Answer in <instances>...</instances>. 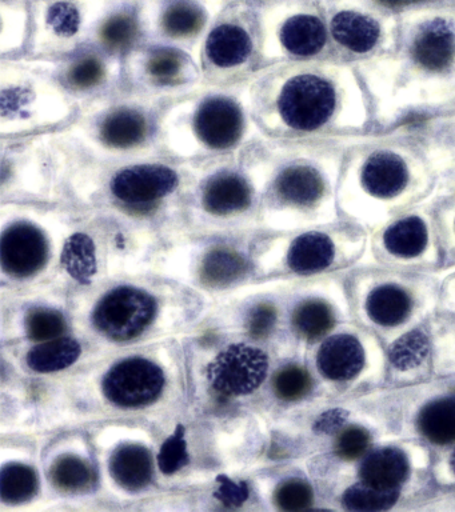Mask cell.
Segmentation results:
<instances>
[{
    "mask_svg": "<svg viewBox=\"0 0 455 512\" xmlns=\"http://www.w3.org/2000/svg\"><path fill=\"white\" fill-rule=\"evenodd\" d=\"M78 111L50 59L0 58V139L62 130Z\"/></svg>",
    "mask_w": 455,
    "mask_h": 512,
    "instance_id": "obj_8",
    "label": "cell"
},
{
    "mask_svg": "<svg viewBox=\"0 0 455 512\" xmlns=\"http://www.w3.org/2000/svg\"><path fill=\"white\" fill-rule=\"evenodd\" d=\"M219 12L206 0H139L145 42L183 48L197 60L202 40Z\"/></svg>",
    "mask_w": 455,
    "mask_h": 512,
    "instance_id": "obj_16",
    "label": "cell"
},
{
    "mask_svg": "<svg viewBox=\"0 0 455 512\" xmlns=\"http://www.w3.org/2000/svg\"><path fill=\"white\" fill-rule=\"evenodd\" d=\"M249 83L231 87L202 83L167 103L161 119L163 152L195 162L234 154L265 139L251 115Z\"/></svg>",
    "mask_w": 455,
    "mask_h": 512,
    "instance_id": "obj_5",
    "label": "cell"
},
{
    "mask_svg": "<svg viewBox=\"0 0 455 512\" xmlns=\"http://www.w3.org/2000/svg\"><path fill=\"white\" fill-rule=\"evenodd\" d=\"M142 43H145V36L139 16V0H115L89 40L90 46L121 58Z\"/></svg>",
    "mask_w": 455,
    "mask_h": 512,
    "instance_id": "obj_25",
    "label": "cell"
},
{
    "mask_svg": "<svg viewBox=\"0 0 455 512\" xmlns=\"http://www.w3.org/2000/svg\"><path fill=\"white\" fill-rule=\"evenodd\" d=\"M437 192L438 186L414 208L386 224L378 236V246L387 256L399 260L425 258L433 244L429 207L437 198Z\"/></svg>",
    "mask_w": 455,
    "mask_h": 512,
    "instance_id": "obj_23",
    "label": "cell"
},
{
    "mask_svg": "<svg viewBox=\"0 0 455 512\" xmlns=\"http://www.w3.org/2000/svg\"><path fill=\"white\" fill-rule=\"evenodd\" d=\"M261 206L275 216L330 219L338 207L342 140L261 139L245 148Z\"/></svg>",
    "mask_w": 455,
    "mask_h": 512,
    "instance_id": "obj_4",
    "label": "cell"
},
{
    "mask_svg": "<svg viewBox=\"0 0 455 512\" xmlns=\"http://www.w3.org/2000/svg\"><path fill=\"white\" fill-rule=\"evenodd\" d=\"M369 444V432L361 427H350L339 435L337 452L343 459L354 460L365 454Z\"/></svg>",
    "mask_w": 455,
    "mask_h": 512,
    "instance_id": "obj_44",
    "label": "cell"
},
{
    "mask_svg": "<svg viewBox=\"0 0 455 512\" xmlns=\"http://www.w3.org/2000/svg\"><path fill=\"white\" fill-rule=\"evenodd\" d=\"M269 370V359L259 348L235 344L210 363L207 376L214 390L225 395L251 394L261 386Z\"/></svg>",
    "mask_w": 455,
    "mask_h": 512,
    "instance_id": "obj_22",
    "label": "cell"
},
{
    "mask_svg": "<svg viewBox=\"0 0 455 512\" xmlns=\"http://www.w3.org/2000/svg\"><path fill=\"white\" fill-rule=\"evenodd\" d=\"M427 352H429V340L426 335L421 331H414L402 336L391 347L390 360L399 370H410L426 359Z\"/></svg>",
    "mask_w": 455,
    "mask_h": 512,
    "instance_id": "obj_39",
    "label": "cell"
},
{
    "mask_svg": "<svg viewBox=\"0 0 455 512\" xmlns=\"http://www.w3.org/2000/svg\"><path fill=\"white\" fill-rule=\"evenodd\" d=\"M82 354L81 344L75 339L62 338L31 348L27 364L33 371L55 372L73 366Z\"/></svg>",
    "mask_w": 455,
    "mask_h": 512,
    "instance_id": "obj_33",
    "label": "cell"
},
{
    "mask_svg": "<svg viewBox=\"0 0 455 512\" xmlns=\"http://www.w3.org/2000/svg\"><path fill=\"white\" fill-rule=\"evenodd\" d=\"M115 0H29L31 32L25 55L57 59L89 44Z\"/></svg>",
    "mask_w": 455,
    "mask_h": 512,
    "instance_id": "obj_14",
    "label": "cell"
},
{
    "mask_svg": "<svg viewBox=\"0 0 455 512\" xmlns=\"http://www.w3.org/2000/svg\"><path fill=\"white\" fill-rule=\"evenodd\" d=\"M249 270L250 263L245 252L234 244H210L199 258V278L209 287L230 286L245 278Z\"/></svg>",
    "mask_w": 455,
    "mask_h": 512,
    "instance_id": "obj_26",
    "label": "cell"
},
{
    "mask_svg": "<svg viewBox=\"0 0 455 512\" xmlns=\"http://www.w3.org/2000/svg\"><path fill=\"white\" fill-rule=\"evenodd\" d=\"M398 498V490H378L362 482L345 492L343 506L351 511H383L393 507Z\"/></svg>",
    "mask_w": 455,
    "mask_h": 512,
    "instance_id": "obj_38",
    "label": "cell"
},
{
    "mask_svg": "<svg viewBox=\"0 0 455 512\" xmlns=\"http://www.w3.org/2000/svg\"><path fill=\"white\" fill-rule=\"evenodd\" d=\"M202 83L198 60L183 48L145 42L123 56V86L142 94L173 100Z\"/></svg>",
    "mask_w": 455,
    "mask_h": 512,
    "instance_id": "obj_15",
    "label": "cell"
},
{
    "mask_svg": "<svg viewBox=\"0 0 455 512\" xmlns=\"http://www.w3.org/2000/svg\"><path fill=\"white\" fill-rule=\"evenodd\" d=\"M342 420L343 416L339 414L338 411H335L333 414L323 416L321 422H319V426H321L325 431H330L331 428L337 427L338 424H341Z\"/></svg>",
    "mask_w": 455,
    "mask_h": 512,
    "instance_id": "obj_48",
    "label": "cell"
},
{
    "mask_svg": "<svg viewBox=\"0 0 455 512\" xmlns=\"http://www.w3.org/2000/svg\"><path fill=\"white\" fill-rule=\"evenodd\" d=\"M382 10L401 15L421 8L455 7V0H373Z\"/></svg>",
    "mask_w": 455,
    "mask_h": 512,
    "instance_id": "obj_46",
    "label": "cell"
},
{
    "mask_svg": "<svg viewBox=\"0 0 455 512\" xmlns=\"http://www.w3.org/2000/svg\"><path fill=\"white\" fill-rule=\"evenodd\" d=\"M74 148L69 180V195L74 198L110 204L123 214L141 218L186 200L189 168L183 160L166 154L98 160L83 154L75 144Z\"/></svg>",
    "mask_w": 455,
    "mask_h": 512,
    "instance_id": "obj_6",
    "label": "cell"
},
{
    "mask_svg": "<svg viewBox=\"0 0 455 512\" xmlns=\"http://www.w3.org/2000/svg\"><path fill=\"white\" fill-rule=\"evenodd\" d=\"M293 323L299 334L306 339L315 340L333 327L334 314L326 303L310 300L295 310Z\"/></svg>",
    "mask_w": 455,
    "mask_h": 512,
    "instance_id": "obj_36",
    "label": "cell"
},
{
    "mask_svg": "<svg viewBox=\"0 0 455 512\" xmlns=\"http://www.w3.org/2000/svg\"><path fill=\"white\" fill-rule=\"evenodd\" d=\"M218 480L221 487L215 496L223 503L229 504V506H241L249 498V488L245 482L234 483L233 480L223 475L219 476Z\"/></svg>",
    "mask_w": 455,
    "mask_h": 512,
    "instance_id": "obj_47",
    "label": "cell"
},
{
    "mask_svg": "<svg viewBox=\"0 0 455 512\" xmlns=\"http://www.w3.org/2000/svg\"><path fill=\"white\" fill-rule=\"evenodd\" d=\"M277 320V311L270 304H259L255 307L247 320V330L255 339L266 338L273 330Z\"/></svg>",
    "mask_w": 455,
    "mask_h": 512,
    "instance_id": "obj_45",
    "label": "cell"
},
{
    "mask_svg": "<svg viewBox=\"0 0 455 512\" xmlns=\"http://www.w3.org/2000/svg\"><path fill=\"white\" fill-rule=\"evenodd\" d=\"M51 239L46 228L29 216L7 220L0 236V263L14 278H30L47 266L51 258Z\"/></svg>",
    "mask_w": 455,
    "mask_h": 512,
    "instance_id": "obj_18",
    "label": "cell"
},
{
    "mask_svg": "<svg viewBox=\"0 0 455 512\" xmlns=\"http://www.w3.org/2000/svg\"><path fill=\"white\" fill-rule=\"evenodd\" d=\"M419 428L430 442H455V398L439 399L427 404L419 415Z\"/></svg>",
    "mask_w": 455,
    "mask_h": 512,
    "instance_id": "obj_34",
    "label": "cell"
},
{
    "mask_svg": "<svg viewBox=\"0 0 455 512\" xmlns=\"http://www.w3.org/2000/svg\"><path fill=\"white\" fill-rule=\"evenodd\" d=\"M251 115L273 140H345L373 132V111L354 64L299 60L261 68L249 83Z\"/></svg>",
    "mask_w": 455,
    "mask_h": 512,
    "instance_id": "obj_1",
    "label": "cell"
},
{
    "mask_svg": "<svg viewBox=\"0 0 455 512\" xmlns=\"http://www.w3.org/2000/svg\"><path fill=\"white\" fill-rule=\"evenodd\" d=\"M369 94L373 132L393 131L455 99V7L398 15L393 50L355 64Z\"/></svg>",
    "mask_w": 455,
    "mask_h": 512,
    "instance_id": "obj_2",
    "label": "cell"
},
{
    "mask_svg": "<svg viewBox=\"0 0 455 512\" xmlns=\"http://www.w3.org/2000/svg\"><path fill=\"white\" fill-rule=\"evenodd\" d=\"M157 303L153 296L134 287H118L95 307V328L107 338L125 342L141 335L153 322Z\"/></svg>",
    "mask_w": 455,
    "mask_h": 512,
    "instance_id": "obj_19",
    "label": "cell"
},
{
    "mask_svg": "<svg viewBox=\"0 0 455 512\" xmlns=\"http://www.w3.org/2000/svg\"><path fill=\"white\" fill-rule=\"evenodd\" d=\"M366 308L375 323L386 327L397 326L409 315L411 299L401 287L385 284L371 292Z\"/></svg>",
    "mask_w": 455,
    "mask_h": 512,
    "instance_id": "obj_32",
    "label": "cell"
},
{
    "mask_svg": "<svg viewBox=\"0 0 455 512\" xmlns=\"http://www.w3.org/2000/svg\"><path fill=\"white\" fill-rule=\"evenodd\" d=\"M261 68L299 60L334 59L318 0H255Z\"/></svg>",
    "mask_w": 455,
    "mask_h": 512,
    "instance_id": "obj_11",
    "label": "cell"
},
{
    "mask_svg": "<svg viewBox=\"0 0 455 512\" xmlns=\"http://www.w3.org/2000/svg\"><path fill=\"white\" fill-rule=\"evenodd\" d=\"M402 127L425 148L439 178L455 171V99Z\"/></svg>",
    "mask_w": 455,
    "mask_h": 512,
    "instance_id": "obj_24",
    "label": "cell"
},
{
    "mask_svg": "<svg viewBox=\"0 0 455 512\" xmlns=\"http://www.w3.org/2000/svg\"><path fill=\"white\" fill-rule=\"evenodd\" d=\"M261 43L255 0H235L226 4L199 48L202 82L209 86L231 87L250 82L261 70Z\"/></svg>",
    "mask_w": 455,
    "mask_h": 512,
    "instance_id": "obj_10",
    "label": "cell"
},
{
    "mask_svg": "<svg viewBox=\"0 0 455 512\" xmlns=\"http://www.w3.org/2000/svg\"><path fill=\"white\" fill-rule=\"evenodd\" d=\"M66 330L65 318L61 312L50 308H35L26 318V332L35 342L57 339Z\"/></svg>",
    "mask_w": 455,
    "mask_h": 512,
    "instance_id": "obj_40",
    "label": "cell"
},
{
    "mask_svg": "<svg viewBox=\"0 0 455 512\" xmlns=\"http://www.w3.org/2000/svg\"><path fill=\"white\" fill-rule=\"evenodd\" d=\"M189 464V452L185 440V427L178 426L174 434L162 444L158 466L163 474L171 475Z\"/></svg>",
    "mask_w": 455,
    "mask_h": 512,
    "instance_id": "obj_42",
    "label": "cell"
},
{
    "mask_svg": "<svg viewBox=\"0 0 455 512\" xmlns=\"http://www.w3.org/2000/svg\"><path fill=\"white\" fill-rule=\"evenodd\" d=\"M30 32L29 0H0V58L25 55Z\"/></svg>",
    "mask_w": 455,
    "mask_h": 512,
    "instance_id": "obj_28",
    "label": "cell"
},
{
    "mask_svg": "<svg viewBox=\"0 0 455 512\" xmlns=\"http://www.w3.org/2000/svg\"><path fill=\"white\" fill-rule=\"evenodd\" d=\"M338 207L362 219L387 218L433 194L438 172L403 127L342 140Z\"/></svg>",
    "mask_w": 455,
    "mask_h": 512,
    "instance_id": "obj_3",
    "label": "cell"
},
{
    "mask_svg": "<svg viewBox=\"0 0 455 512\" xmlns=\"http://www.w3.org/2000/svg\"><path fill=\"white\" fill-rule=\"evenodd\" d=\"M275 502L282 510H305L313 502V491H311L309 484L303 482V480H287L275 492Z\"/></svg>",
    "mask_w": 455,
    "mask_h": 512,
    "instance_id": "obj_43",
    "label": "cell"
},
{
    "mask_svg": "<svg viewBox=\"0 0 455 512\" xmlns=\"http://www.w3.org/2000/svg\"><path fill=\"white\" fill-rule=\"evenodd\" d=\"M365 351L351 335H335L322 344L318 352V367L331 380H350L361 372Z\"/></svg>",
    "mask_w": 455,
    "mask_h": 512,
    "instance_id": "obj_27",
    "label": "cell"
},
{
    "mask_svg": "<svg viewBox=\"0 0 455 512\" xmlns=\"http://www.w3.org/2000/svg\"><path fill=\"white\" fill-rule=\"evenodd\" d=\"M245 148L230 155L187 162L186 200L199 214L214 220H233L261 206Z\"/></svg>",
    "mask_w": 455,
    "mask_h": 512,
    "instance_id": "obj_12",
    "label": "cell"
},
{
    "mask_svg": "<svg viewBox=\"0 0 455 512\" xmlns=\"http://www.w3.org/2000/svg\"><path fill=\"white\" fill-rule=\"evenodd\" d=\"M169 102L122 86L82 104L62 130L83 154L98 160L165 154L161 119Z\"/></svg>",
    "mask_w": 455,
    "mask_h": 512,
    "instance_id": "obj_7",
    "label": "cell"
},
{
    "mask_svg": "<svg viewBox=\"0 0 455 512\" xmlns=\"http://www.w3.org/2000/svg\"><path fill=\"white\" fill-rule=\"evenodd\" d=\"M358 243L359 232L354 227L302 231L286 243L285 263L297 274H313L333 266L346 250L354 251Z\"/></svg>",
    "mask_w": 455,
    "mask_h": 512,
    "instance_id": "obj_20",
    "label": "cell"
},
{
    "mask_svg": "<svg viewBox=\"0 0 455 512\" xmlns=\"http://www.w3.org/2000/svg\"><path fill=\"white\" fill-rule=\"evenodd\" d=\"M51 480L58 490L78 492L86 490L93 480L90 467L73 455L61 456L51 467Z\"/></svg>",
    "mask_w": 455,
    "mask_h": 512,
    "instance_id": "obj_37",
    "label": "cell"
},
{
    "mask_svg": "<svg viewBox=\"0 0 455 512\" xmlns=\"http://www.w3.org/2000/svg\"><path fill=\"white\" fill-rule=\"evenodd\" d=\"M206 2H209L211 6L217 8L218 11H221L226 4L235 2V0H206Z\"/></svg>",
    "mask_w": 455,
    "mask_h": 512,
    "instance_id": "obj_49",
    "label": "cell"
},
{
    "mask_svg": "<svg viewBox=\"0 0 455 512\" xmlns=\"http://www.w3.org/2000/svg\"><path fill=\"white\" fill-rule=\"evenodd\" d=\"M165 387L161 368L142 358H130L115 364L105 379L103 392L115 406L122 408L145 407L154 403Z\"/></svg>",
    "mask_w": 455,
    "mask_h": 512,
    "instance_id": "obj_21",
    "label": "cell"
},
{
    "mask_svg": "<svg viewBox=\"0 0 455 512\" xmlns=\"http://www.w3.org/2000/svg\"><path fill=\"white\" fill-rule=\"evenodd\" d=\"M74 151L63 130L0 139L2 199L70 196Z\"/></svg>",
    "mask_w": 455,
    "mask_h": 512,
    "instance_id": "obj_9",
    "label": "cell"
},
{
    "mask_svg": "<svg viewBox=\"0 0 455 512\" xmlns=\"http://www.w3.org/2000/svg\"><path fill=\"white\" fill-rule=\"evenodd\" d=\"M450 466H451V468H453V471L455 474V450H454L453 454H451Z\"/></svg>",
    "mask_w": 455,
    "mask_h": 512,
    "instance_id": "obj_50",
    "label": "cell"
},
{
    "mask_svg": "<svg viewBox=\"0 0 455 512\" xmlns=\"http://www.w3.org/2000/svg\"><path fill=\"white\" fill-rule=\"evenodd\" d=\"M329 31L333 58L350 64L367 62L393 50L398 15L373 0H318Z\"/></svg>",
    "mask_w": 455,
    "mask_h": 512,
    "instance_id": "obj_13",
    "label": "cell"
},
{
    "mask_svg": "<svg viewBox=\"0 0 455 512\" xmlns=\"http://www.w3.org/2000/svg\"><path fill=\"white\" fill-rule=\"evenodd\" d=\"M110 472L115 482L127 491H139L153 479V458L146 447L125 444L114 451Z\"/></svg>",
    "mask_w": 455,
    "mask_h": 512,
    "instance_id": "obj_30",
    "label": "cell"
},
{
    "mask_svg": "<svg viewBox=\"0 0 455 512\" xmlns=\"http://www.w3.org/2000/svg\"><path fill=\"white\" fill-rule=\"evenodd\" d=\"M273 386L278 398L297 400L303 398L310 391L311 379L303 368L287 366L274 376Z\"/></svg>",
    "mask_w": 455,
    "mask_h": 512,
    "instance_id": "obj_41",
    "label": "cell"
},
{
    "mask_svg": "<svg viewBox=\"0 0 455 512\" xmlns=\"http://www.w3.org/2000/svg\"><path fill=\"white\" fill-rule=\"evenodd\" d=\"M359 475L363 483L378 490H398L409 475V462L397 448H379L363 460Z\"/></svg>",
    "mask_w": 455,
    "mask_h": 512,
    "instance_id": "obj_29",
    "label": "cell"
},
{
    "mask_svg": "<svg viewBox=\"0 0 455 512\" xmlns=\"http://www.w3.org/2000/svg\"><path fill=\"white\" fill-rule=\"evenodd\" d=\"M63 270L82 284H89L98 272V259L95 255L94 240L90 232L77 230L71 232L63 242L61 252Z\"/></svg>",
    "mask_w": 455,
    "mask_h": 512,
    "instance_id": "obj_31",
    "label": "cell"
},
{
    "mask_svg": "<svg viewBox=\"0 0 455 512\" xmlns=\"http://www.w3.org/2000/svg\"><path fill=\"white\" fill-rule=\"evenodd\" d=\"M50 62L55 78L79 107L123 86V58L90 44Z\"/></svg>",
    "mask_w": 455,
    "mask_h": 512,
    "instance_id": "obj_17",
    "label": "cell"
},
{
    "mask_svg": "<svg viewBox=\"0 0 455 512\" xmlns=\"http://www.w3.org/2000/svg\"><path fill=\"white\" fill-rule=\"evenodd\" d=\"M38 491V476L26 464H7L0 474V495L7 503H23Z\"/></svg>",
    "mask_w": 455,
    "mask_h": 512,
    "instance_id": "obj_35",
    "label": "cell"
}]
</instances>
